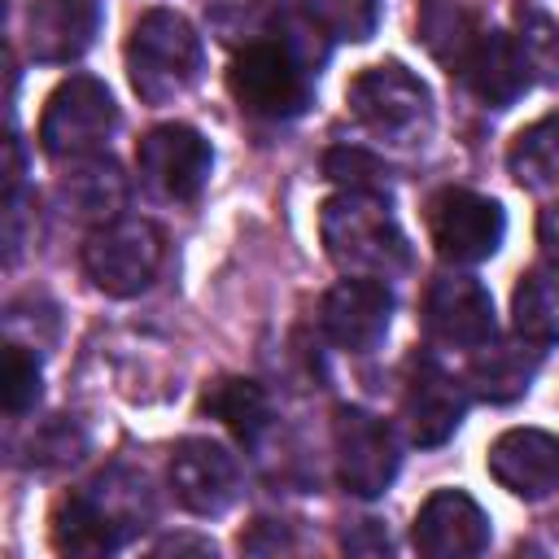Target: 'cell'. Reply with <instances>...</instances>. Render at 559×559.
<instances>
[{
  "mask_svg": "<svg viewBox=\"0 0 559 559\" xmlns=\"http://www.w3.org/2000/svg\"><path fill=\"white\" fill-rule=\"evenodd\" d=\"M319 240L345 275L393 280L411 271V240L380 192L341 188L328 197L319 210Z\"/></svg>",
  "mask_w": 559,
  "mask_h": 559,
  "instance_id": "1",
  "label": "cell"
},
{
  "mask_svg": "<svg viewBox=\"0 0 559 559\" xmlns=\"http://www.w3.org/2000/svg\"><path fill=\"white\" fill-rule=\"evenodd\" d=\"M537 240H542V253L559 266V205L542 210V218H537Z\"/></svg>",
  "mask_w": 559,
  "mask_h": 559,
  "instance_id": "31",
  "label": "cell"
},
{
  "mask_svg": "<svg viewBox=\"0 0 559 559\" xmlns=\"http://www.w3.org/2000/svg\"><path fill=\"white\" fill-rule=\"evenodd\" d=\"M118 127V105L114 92L92 79V74H70L66 83L52 87V96L44 100V118H39V148L52 162H83V157H100V148L109 144Z\"/></svg>",
  "mask_w": 559,
  "mask_h": 559,
  "instance_id": "5",
  "label": "cell"
},
{
  "mask_svg": "<svg viewBox=\"0 0 559 559\" xmlns=\"http://www.w3.org/2000/svg\"><path fill=\"white\" fill-rule=\"evenodd\" d=\"M467 415V389L428 354H415L411 358V371H406V393H402V424H406V437L424 450L432 445H445L459 424Z\"/></svg>",
  "mask_w": 559,
  "mask_h": 559,
  "instance_id": "11",
  "label": "cell"
},
{
  "mask_svg": "<svg viewBox=\"0 0 559 559\" xmlns=\"http://www.w3.org/2000/svg\"><path fill=\"white\" fill-rule=\"evenodd\" d=\"M166 262V236L148 218H109L83 240V271L105 297H140Z\"/></svg>",
  "mask_w": 559,
  "mask_h": 559,
  "instance_id": "4",
  "label": "cell"
},
{
  "mask_svg": "<svg viewBox=\"0 0 559 559\" xmlns=\"http://www.w3.org/2000/svg\"><path fill=\"white\" fill-rule=\"evenodd\" d=\"M411 546L424 559H472L489 546V515L472 493L437 489L415 511Z\"/></svg>",
  "mask_w": 559,
  "mask_h": 559,
  "instance_id": "14",
  "label": "cell"
},
{
  "mask_svg": "<svg viewBox=\"0 0 559 559\" xmlns=\"http://www.w3.org/2000/svg\"><path fill=\"white\" fill-rule=\"evenodd\" d=\"M332 445H336V480L354 498H380L393 485L397 467H402L393 428L380 415L362 411V406H341L336 411Z\"/></svg>",
  "mask_w": 559,
  "mask_h": 559,
  "instance_id": "9",
  "label": "cell"
},
{
  "mask_svg": "<svg viewBox=\"0 0 559 559\" xmlns=\"http://www.w3.org/2000/svg\"><path fill=\"white\" fill-rule=\"evenodd\" d=\"M419 44L450 70L459 74L463 61L472 57L476 39H480V22L459 4V0H419Z\"/></svg>",
  "mask_w": 559,
  "mask_h": 559,
  "instance_id": "22",
  "label": "cell"
},
{
  "mask_svg": "<svg viewBox=\"0 0 559 559\" xmlns=\"http://www.w3.org/2000/svg\"><path fill=\"white\" fill-rule=\"evenodd\" d=\"M170 489L192 515H223L240 493V463L214 437H183L170 450Z\"/></svg>",
  "mask_w": 559,
  "mask_h": 559,
  "instance_id": "12",
  "label": "cell"
},
{
  "mask_svg": "<svg viewBox=\"0 0 559 559\" xmlns=\"http://www.w3.org/2000/svg\"><path fill=\"white\" fill-rule=\"evenodd\" d=\"M74 170L57 183V197L66 201V210L83 223H109L118 218V210L127 205V179L118 175V166L109 157H83L70 162Z\"/></svg>",
  "mask_w": 559,
  "mask_h": 559,
  "instance_id": "20",
  "label": "cell"
},
{
  "mask_svg": "<svg viewBox=\"0 0 559 559\" xmlns=\"http://www.w3.org/2000/svg\"><path fill=\"white\" fill-rule=\"evenodd\" d=\"M323 175L349 192H380L389 197V166L367 153V148H354V144H336L323 153Z\"/></svg>",
  "mask_w": 559,
  "mask_h": 559,
  "instance_id": "28",
  "label": "cell"
},
{
  "mask_svg": "<svg viewBox=\"0 0 559 559\" xmlns=\"http://www.w3.org/2000/svg\"><path fill=\"white\" fill-rule=\"evenodd\" d=\"M424 328L437 345L480 349L493 336V297L476 275L445 271L424 293Z\"/></svg>",
  "mask_w": 559,
  "mask_h": 559,
  "instance_id": "13",
  "label": "cell"
},
{
  "mask_svg": "<svg viewBox=\"0 0 559 559\" xmlns=\"http://www.w3.org/2000/svg\"><path fill=\"white\" fill-rule=\"evenodd\" d=\"M122 57H127L131 92L144 105H170L205 70L201 35L175 9H148V13H140L135 26H131V35H127Z\"/></svg>",
  "mask_w": 559,
  "mask_h": 559,
  "instance_id": "2",
  "label": "cell"
},
{
  "mask_svg": "<svg viewBox=\"0 0 559 559\" xmlns=\"http://www.w3.org/2000/svg\"><path fill=\"white\" fill-rule=\"evenodd\" d=\"M162 555H179V550H197V555H214V542L210 537H166L157 542Z\"/></svg>",
  "mask_w": 559,
  "mask_h": 559,
  "instance_id": "32",
  "label": "cell"
},
{
  "mask_svg": "<svg viewBox=\"0 0 559 559\" xmlns=\"http://www.w3.org/2000/svg\"><path fill=\"white\" fill-rule=\"evenodd\" d=\"M306 9L319 17V26L332 39H349V44L371 39L380 22V0H306Z\"/></svg>",
  "mask_w": 559,
  "mask_h": 559,
  "instance_id": "29",
  "label": "cell"
},
{
  "mask_svg": "<svg viewBox=\"0 0 559 559\" xmlns=\"http://www.w3.org/2000/svg\"><path fill=\"white\" fill-rule=\"evenodd\" d=\"M48 537H52L57 555H83V559L109 555V550H118L127 542L122 528L100 511V502L87 489L57 498L52 520H48Z\"/></svg>",
  "mask_w": 559,
  "mask_h": 559,
  "instance_id": "19",
  "label": "cell"
},
{
  "mask_svg": "<svg viewBox=\"0 0 559 559\" xmlns=\"http://www.w3.org/2000/svg\"><path fill=\"white\" fill-rule=\"evenodd\" d=\"M135 170L140 183L175 205H188L205 192L210 170H214V148L210 140L188 127V122H162L153 131H144V140L135 144Z\"/></svg>",
  "mask_w": 559,
  "mask_h": 559,
  "instance_id": "7",
  "label": "cell"
},
{
  "mask_svg": "<svg viewBox=\"0 0 559 559\" xmlns=\"http://www.w3.org/2000/svg\"><path fill=\"white\" fill-rule=\"evenodd\" d=\"M319 323H323V336L349 354H371L384 336H389V323H393V293L384 280H371V275H349V280H336L328 293H323V306H319Z\"/></svg>",
  "mask_w": 559,
  "mask_h": 559,
  "instance_id": "10",
  "label": "cell"
},
{
  "mask_svg": "<svg viewBox=\"0 0 559 559\" xmlns=\"http://www.w3.org/2000/svg\"><path fill=\"white\" fill-rule=\"evenodd\" d=\"M467 83V92L489 105V109H507L515 105L528 83H533V57L524 52V44L507 31H480L472 57L463 61V70L454 74Z\"/></svg>",
  "mask_w": 559,
  "mask_h": 559,
  "instance_id": "17",
  "label": "cell"
},
{
  "mask_svg": "<svg viewBox=\"0 0 559 559\" xmlns=\"http://www.w3.org/2000/svg\"><path fill=\"white\" fill-rule=\"evenodd\" d=\"M39 389H44L39 358H35L26 345L9 341V345H4V384H0L4 411H9V415H26V411L39 402Z\"/></svg>",
  "mask_w": 559,
  "mask_h": 559,
  "instance_id": "30",
  "label": "cell"
},
{
  "mask_svg": "<svg viewBox=\"0 0 559 559\" xmlns=\"http://www.w3.org/2000/svg\"><path fill=\"white\" fill-rule=\"evenodd\" d=\"M201 415L218 419L231 437H240L245 445H253L266 424H271V397L258 380H245V376H223L214 380L205 393H201Z\"/></svg>",
  "mask_w": 559,
  "mask_h": 559,
  "instance_id": "21",
  "label": "cell"
},
{
  "mask_svg": "<svg viewBox=\"0 0 559 559\" xmlns=\"http://www.w3.org/2000/svg\"><path fill=\"white\" fill-rule=\"evenodd\" d=\"M507 170L520 188L528 192H559V114H546L528 122L511 148H507Z\"/></svg>",
  "mask_w": 559,
  "mask_h": 559,
  "instance_id": "23",
  "label": "cell"
},
{
  "mask_svg": "<svg viewBox=\"0 0 559 559\" xmlns=\"http://www.w3.org/2000/svg\"><path fill=\"white\" fill-rule=\"evenodd\" d=\"M542 345L524 341L520 332L515 336H489L480 349H472V367H467V389L480 397V402H493V406H507L515 397L528 393L537 367H542Z\"/></svg>",
  "mask_w": 559,
  "mask_h": 559,
  "instance_id": "18",
  "label": "cell"
},
{
  "mask_svg": "<svg viewBox=\"0 0 559 559\" xmlns=\"http://www.w3.org/2000/svg\"><path fill=\"white\" fill-rule=\"evenodd\" d=\"M275 9H280V0H205L210 31L236 48L266 39L275 31Z\"/></svg>",
  "mask_w": 559,
  "mask_h": 559,
  "instance_id": "26",
  "label": "cell"
},
{
  "mask_svg": "<svg viewBox=\"0 0 559 559\" xmlns=\"http://www.w3.org/2000/svg\"><path fill=\"white\" fill-rule=\"evenodd\" d=\"M507 214L493 197H480L472 188H441L428 201V240L441 262L450 266H476L502 249Z\"/></svg>",
  "mask_w": 559,
  "mask_h": 559,
  "instance_id": "8",
  "label": "cell"
},
{
  "mask_svg": "<svg viewBox=\"0 0 559 559\" xmlns=\"http://www.w3.org/2000/svg\"><path fill=\"white\" fill-rule=\"evenodd\" d=\"M100 31V0H31L26 52L39 66L79 61Z\"/></svg>",
  "mask_w": 559,
  "mask_h": 559,
  "instance_id": "16",
  "label": "cell"
},
{
  "mask_svg": "<svg viewBox=\"0 0 559 559\" xmlns=\"http://www.w3.org/2000/svg\"><path fill=\"white\" fill-rule=\"evenodd\" d=\"M87 493L100 502V511L122 528V537H131L135 528H144V520H153V502H148V485L144 476L127 472V467H109L105 476H96L87 485Z\"/></svg>",
  "mask_w": 559,
  "mask_h": 559,
  "instance_id": "25",
  "label": "cell"
},
{
  "mask_svg": "<svg viewBox=\"0 0 559 559\" xmlns=\"http://www.w3.org/2000/svg\"><path fill=\"white\" fill-rule=\"evenodd\" d=\"M310 79L314 74L280 39H258L231 57L227 92L245 114L284 122L310 105Z\"/></svg>",
  "mask_w": 559,
  "mask_h": 559,
  "instance_id": "6",
  "label": "cell"
},
{
  "mask_svg": "<svg viewBox=\"0 0 559 559\" xmlns=\"http://www.w3.org/2000/svg\"><path fill=\"white\" fill-rule=\"evenodd\" d=\"M515 22H520L515 39L533 57V66L559 74V0H520Z\"/></svg>",
  "mask_w": 559,
  "mask_h": 559,
  "instance_id": "27",
  "label": "cell"
},
{
  "mask_svg": "<svg viewBox=\"0 0 559 559\" xmlns=\"http://www.w3.org/2000/svg\"><path fill=\"white\" fill-rule=\"evenodd\" d=\"M345 105L371 135L397 148H415L432 135V92L402 61H376L358 70L345 87Z\"/></svg>",
  "mask_w": 559,
  "mask_h": 559,
  "instance_id": "3",
  "label": "cell"
},
{
  "mask_svg": "<svg viewBox=\"0 0 559 559\" xmlns=\"http://www.w3.org/2000/svg\"><path fill=\"white\" fill-rule=\"evenodd\" d=\"M489 476L524 502H542L559 489V437L542 428H507L485 454Z\"/></svg>",
  "mask_w": 559,
  "mask_h": 559,
  "instance_id": "15",
  "label": "cell"
},
{
  "mask_svg": "<svg viewBox=\"0 0 559 559\" xmlns=\"http://www.w3.org/2000/svg\"><path fill=\"white\" fill-rule=\"evenodd\" d=\"M511 323L533 345H559V266H533L511 297Z\"/></svg>",
  "mask_w": 559,
  "mask_h": 559,
  "instance_id": "24",
  "label": "cell"
}]
</instances>
